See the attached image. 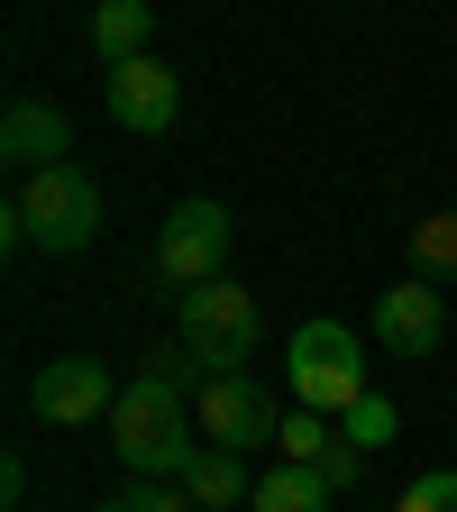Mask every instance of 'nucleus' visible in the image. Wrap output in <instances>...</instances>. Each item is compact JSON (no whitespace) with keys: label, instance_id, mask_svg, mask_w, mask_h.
Returning a JSON list of instances; mask_svg holds the SVG:
<instances>
[{"label":"nucleus","instance_id":"nucleus-4","mask_svg":"<svg viewBox=\"0 0 457 512\" xmlns=\"http://www.w3.org/2000/svg\"><path fill=\"white\" fill-rule=\"evenodd\" d=\"M10 211L28 220V247H46V256H83V247L101 238V183H92L83 165H55V174L19 183Z\"/></svg>","mask_w":457,"mask_h":512},{"label":"nucleus","instance_id":"nucleus-10","mask_svg":"<svg viewBox=\"0 0 457 512\" xmlns=\"http://www.w3.org/2000/svg\"><path fill=\"white\" fill-rule=\"evenodd\" d=\"M375 339L394 348V357H412V366H421V357L448 339V302H439L421 275H412V284H394V293H375Z\"/></svg>","mask_w":457,"mask_h":512},{"label":"nucleus","instance_id":"nucleus-5","mask_svg":"<svg viewBox=\"0 0 457 512\" xmlns=\"http://www.w3.org/2000/svg\"><path fill=\"white\" fill-rule=\"evenodd\" d=\"M192 430H202L211 448H229V458H247V448H275V403L256 375H202V394H192Z\"/></svg>","mask_w":457,"mask_h":512},{"label":"nucleus","instance_id":"nucleus-6","mask_svg":"<svg viewBox=\"0 0 457 512\" xmlns=\"http://www.w3.org/2000/svg\"><path fill=\"white\" fill-rule=\"evenodd\" d=\"M220 266H229V211L220 202H183L156 229V275L174 293H202V284H220Z\"/></svg>","mask_w":457,"mask_h":512},{"label":"nucleus","instance_id":"nucleus-1","mask_svg":"<svg viewBox=\"0 0 457 512\" xmlns=\"http://www.w3.org/2000/svg\"><path fill=\"white\" fill-rule=\"evenodd\" d=\"M110 448L147 485L183 476L192 458H202V439H192V394H183V384H156V375H128L119 384V412H110Z\"/></svg>","mask_w":457,"mask_h":512},{"label":"nucleus","instance_id":"nucleus-17","mask_svg":"<svg viewBox=\"0 0 457 512\" xmlns=\"http://www.w3.org/2000/svg\"><path fill=\"white\" fill-rule=\"evenodd\" d=\"M394 512H457V467H439V476L403 485V503H394Z\"/></svg>","mask_w":457,"mask_h":512},{"label":"nucleus","instance_id":"nucleus-3","mask_svg":"<svg viewBox=\"0 0 457 512\" xmlns=\"http://www.w3.org/2000/svg\"><path fill=\"white\" fill-rule=\"evenodd\" d=\"M174 339L192 366H211V375H247L256 357V293L247 284H202V293H183V320H174Z\"/></svg>","mask_w":457,"mask_h":512},{"label":"nucleus","instance_id":"nucleus-11","mask_svg":"<svg viewBox=\"0 0 457 512\" xmlns=\"http://www.w3.org/2000/svg\"><path fill=\"white\" fill-rule=\"evenodd\" d=\"M183 494L202 512H238V503H256V476H247V458H229V448H202V458L183 467Z\"/></svg>","mask_w":457,"mask_h":512},{"label":"nucleus","instance_id":"nucleus-2","mask_svg":"<svg viewBox=\"0 0 457 512\" xmlns=\"http://www.w3.org/2000/svg\"><path fill=\"white\" fill-rule=\"evenodd\" d=\"M284 375H293V403L302 412H357L366 403V348L348 339V320H302L293 348H284Z\"/></svg>","mask_w":457,"mask_h":512},{"label":"nucleus","instance_id":"nucleus-7","mask_svg":"<svg viewBox=\"0 0 457 512\" xmlns=\"http://www.w3.org/2000/svg\"><path fill=\"white\" fill-rule=\"evenodd\" d=\"M28 412L55 421V430H74V421H110V412H119V384H110L101 357H55V366H37V384H28Z\"/></svg>","mask_w":457,"mask_h":512},{"label":"nucleus","instance_id":"nucleus-19","mask_svg":"<svg viewBox=\"0 0 457 512\" xmlns=\"http://www.w3.org/2000/svg\"><path fill=\"white\" fill-rule=\"evenodd\" d=\"M128 512H202V503L174 494V485H138V494H128Z\"/></svg>","mask_w":457,"mask_h":512},{"label":"nucleus","instance_id":"nucleus-12","mask_svg":"<svg viewBox=\"0 0 457 512\" xmlns=\"http://www.w3.org/2000/svg\"><path fill=\"white\" fill-rule=\"evenodd\" d=\"M147 0H101V19H92V46H101V64L119 74V64H138L147 55Z\"/></svg>","mask_w":457,"mask_h":512},{"label":"nucleus","instance_id":"nucleus-15","mask_svg":"<svg viewBox=\"0 0 457 512\" xmlns=\"http://www.w3.org/2000/svg\"><path fill=\"white\" fill-rule=\"evenodd\" d=\"M330 458V421L320 412H284V430H275V467H320Z\"/></svg>","mask_w":457,"mask_h":512},{"label":"nucleus","instance_id":"nucleus-9","mask_svg":"<svg viewBox=\"0 0 457 512\" xmlns=\"http://www.w3.org/2000/svg\"><path fill=\"white\" fill-rule=\"evenodd\" d=\"M64 147H74V119H64L55 101H37V92H28V101H10V119H0V156H10L28 183H37V174H55V165H74Z\"/></svg>","mask_w":457,"mask_h":512},{"label":"nucleus","instance_id":"nucleus-14","mask_svg":"<svg viewBox=\"0 0 457 512\" xmlns=\"http://www.w3.org/2000/svg\"><path fill=\"white\" fill-rule=\"evenodd\" d=\"M412 275H421V284H457V202L412 229Z\"/></svg>","mask_w":457,"mask_h":512},{"label":"nucleus","instance_id":"nucleus-8","mask_svg":"<svg viewBox=\"0 0 457 512\" xmlns=\"http://www.w3.org/2000/svg\"><path fill=\"white\" fill-rule=\"evenodd\" d=\"M110 119L128 128V138H165V128L183 119V83H174V64H156V55L119 64V74H110Z\"/></svg>","mask_w":457,"mask_h":512},{"label":"nucleus","instance_id":"nucleus-20","mask_svg":"<svg viewBox=\"0 0 457 512\" xmlns=\"http://www.w3.org/2000/svg\"><path fill=\"white\" fill-rule=\"evenodd\" d=\"M92 512H128V503H92Z\"/></svg>","mask_w":457,"mask_h":512},{"label":"nucleus","instance_id":"nucleus-13","mask_svg":"<svg viewBox=\"0 0 457 512\" xmlns=\"http://www.w3.org/2000/svg\"><path fill=\"white\" fill-rule=\"evenodd\" d=\"M339 494L330 485H320L311 467H266V476H256V503L247 512H330Z\"/></svg>","mask_w":457,"mask_h":512},{"label":"nucleus","instance_id":"nucleus-18","mask_svg":"<svg viewBox=\"0 0 457 512\" xmlns=\"http://www.w3.org/2000/svg\"><path fill=\"white\" fill-rule=\"evenodd\" d=\"M311 476H320V485H330V494H357V476H366V448H348V439H330V458H320Z\"/></svg>","mask_w":457,"mask_h":512},{"label":"nucleus","instance_id":"nucleus-16","mask_svg":"<svg viewBox=\"0 0 457 512\" xmlns=\"http://www.w3.org/2000/svg\"><path fill=\"white\" fill-rule=\"evenodd\" d=\"M394 430H403V412H394V403H384V394H366V403H357V412L339 421V439H348V448H366V458H375V448H384V439H394Z\"/></svg>","mask_w":457,"mask_h":512}]
</instances>
